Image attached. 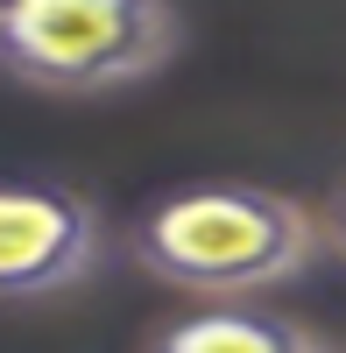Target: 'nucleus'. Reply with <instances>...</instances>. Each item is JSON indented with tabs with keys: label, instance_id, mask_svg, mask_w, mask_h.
Instances as JSON below:
<instances>
[{
	"label": "nucleus",
	"instance_id": "4",
	"mask_svg": "<svg viewBox=\"0 0 346 353\" xmlns=\"http://www.w3.org/2000/svg\"><path fill=\"white\" fill-rule=\"evenodd\" d=\"M149 353H325V339L283 311H198L170 325Z\"/></svg>",
	"mask_w": 346,
	"mask_h": 353
},
{
	"label": "nucleus",
	"instance_id": "5",
	"mask_svg": "<svg viewBox=\"0 0 346 353\" xmlns=\"http://www.w3.org/2000/svg\"><path fill=\"white\" fill-rule=\"evenodd\" d=\"M318 219H325V248L346 254V176L332 184V198H325V212H318Z\"/></svg>",
	"mask_w": 346,
	"mask_h": 353
},
{
	"label": "nucleus",
	"instance_id": "3",
	"mask_svg": "<svg viewBox=\"0 0 346 353\" xmlns=\"http://www.w3.org/2000/svg\"><path fill=\"white\" fill-rule=\"evenodd\" d=\"M99 261H106V226L78 191L36 184V176H8V191H0V276H8V304L64 297V290L92 283Z\"/></svg>",
	"mask_w": 346,
	"mask_h": 353
},
{
	"label": "nucleus",
	"instance_id": "1",
	"mask_svg": "<svg viewBox=\"0 0 346 353\" xmlns=\"http://www.w3.org/2000/svg\"><path fill=\"white\" fill-rule=\"evenodd\" d=\"M325 219L262 184H177L134 219V261L170 290L234 304L311 269Z\"/></svg>",
	"mask_w": 346,
	"mask_h": 353
},
{
	"label": "nucleus",
	"instance_id": "2",
	"mask_svg": "<svg viewBox=\"0 0 346 353\" xmlns=\"http://www.w3.org/2000/svg\"><path fill=\"white\" fill-rule=\"evenodd\" d=\"M184 43L177 0H0V57L36 92H121Z\"/></svg>",
	"mask_w": 346,
	"mask_h": 353
}]
</instances>
